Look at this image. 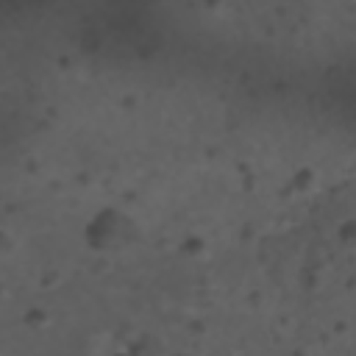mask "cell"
Here are the masks:
<instances>
[{
	"label": "cell",
	"mask_w": 356,
	"mask_h": 356,
	"mask_svg": "<svg viewBox=\"0 0 356 356\" xmlns=\"http://www.w3.org/2000/svg\"><path fill=\"white\" fill-rule=\"evenodd\" d=\"M86 245L92 250H100V253H120V250H128L139 231H136V222L134 217H128L125 211L120 209H100L89 222H86Z\"/></svg>",
	"instance_id": "6da1fadb"
}]
</instances>
